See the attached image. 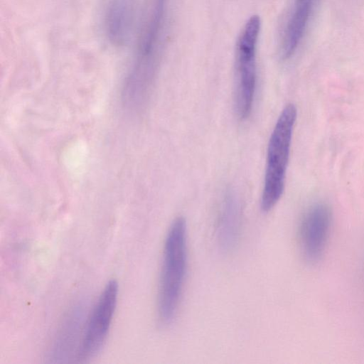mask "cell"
I'll use <instances>...</instances> for the list:
<instances>
[{"label": "cell", "instance_id": "1", "mask_svg": "<svg viewBox=\"0 0 364 364\" xmlns=\"http://www.w3.org/2000/svg\"><path fill=\"white\" fill-rule=\"evenodd\" d=\"M168 0H149L140 29L134 58L124 88V100L140 106L155 79L164 43Z\"/></svg>", "mask_w": 364, "mask_h": 364}, {"label": "cell", "instance_id": "2", "mask_svg": "<svg viewBox=\"0 0 364 364\" xmlns=\"http://www.w3.org/2000/svg\"><path fill=\"white\" fill-rule=\"evenodd\" d=\"M187 266L186 225L176 218L167 233L158 294V316L164 325L171 323L181 300Z\"/></svg>", "mask_w": 364, "mask_h": 364}, {"label": "cell", "instance_id": "3", "mask_svg": "<svg viewBox=\"0 0 364 364\" xmlns=\"http://www.w3.org/2000/svg\"><path fill=\"white\" fill-rule=\"evenodd\" d=\"M297 111L293 104L282 111L269 138L261 208L267 212L280 199L285 183L287 168Z\"/></svg>", "mask_w": 364, "mask_h": 364}, {"label": "cell", "instance_id": "4", "mask_svg": "<svg viewBox=\"0 0 364 364\" xmlns=\"http://www.w3.org/2000/svg\"><path fill=\"white\" fill-rule=\"evenodd\" d=\"M261 28L259 16H252L245 23L238 37L235 50L236 97L238 116L250 115L257 83V48Z\"/></svg>", "mask_w": 364, "mask_h": 364}, {"label": "cell", "instance_id": "5", "mask_svg": "<svg viewBox=\"0 0 364 364\" xmlns=\"http://www.w3.org/2000/svg\"><path fill=\"white\" fill-rule=\"evenodd\" d=\"M118 284L110 280L102 291L89 319L78 350V358L94 357L104 346L111 326L118 299Z\"/></svg>", "mask_w": 364, "mask_h": 364}, {"label": "cell", "instance_id": "6", "mask_svg": "<svg viewBox=\"0 0 364 364\" xmlns=\"http://www.w3.org/2000/svg\"><path fill=\"white\" fill-rule=\"evenodd\" d=\"M331 223V212L325 203L312 205L305 213L300 226L299 238L302 252L309 261L321 257Z\"/></svg>", "mask_w": 364, "mask_h": 364}, {"label": "cell", "instance_id": "7", "mask_svg": "<svg viewBox=\"0 0 364 364\" xmlns=\"http://www.w3.org/2000/svg\"><path fill=\"white\" fill-rule=\"evenodd\" d=\"M136 15L135 0H107L105 11V30L115 46L125 45L133 32Z\"/></svg>", "mask_w": 364, "mask_h": 364}, {"label": "cell", "instance_id": "8", "mask_svg": "<svg viewBox=\"0 0 364 364\" xmlns=\"http://www.w3.org/2000/svg\"><path fill=\"white\" fill-rule=\"evenodd\" d=\"M316 0H293L282 42L283 58H291L298 50L310 23Z\"/></svg>", "mask_w": 364, "mask_h": 364}, {"label": "cell", "instance_id": "9", "mask_svg": "<svg viewBox=\"0 0 364 364\" xmlns=\"http://www.w3.org/2000/svg\"><path fill=\"white\" fill-rule=\"evenodd\" d=\"M240 224L239 201L229 192L223 201L217 226V238L222 250L228 252L235 247L240 233Z\"/></svg>", "mask_w": 364, "mask_h": 364}]
</instances>
